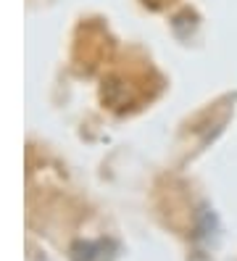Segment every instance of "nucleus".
Here are the masks:
<instances>
[{
    "mask_svg": "<svg viewBox=\"0 0 237 261\" xmlns=\"http://www.w3.org/2000/svg\"><path fill=\"white\" fill-rule=\"evenodd\" d=\"M111 245H106V243H76L74 245V261H92V258L111 261V256H98V253H103Z\"/></svg>",
    "mask_w": 237,
    "mask_h": 261,
    "instance_id": "nucleus-1",
    "label": "nucleus"
}]
</instances>
